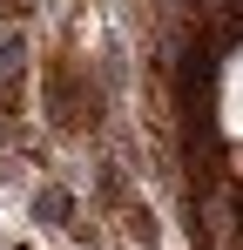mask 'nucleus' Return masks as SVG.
I'll return each mask as SVG.
<instances>
[{"label":"nucleus","mask_w":243,"mask_h":250,"mask_svg":"<svg viewBox=\"0 0 243 250\" xmlns=\"http://www.w3.org/2000/svg\"><path fill=\"white\" fill-rule=\"evenodd\" d=\"M223 128L243 135V47H237V61L223 68Z\"/></svg>","instance_id":"1"}]
</instances>
